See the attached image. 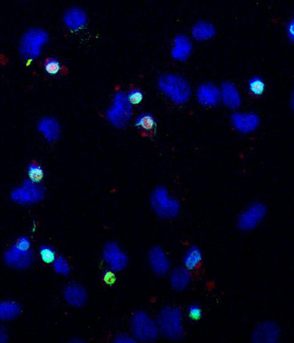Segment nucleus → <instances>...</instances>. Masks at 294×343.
Returning <instances> with one entry per match:
<instances>
[{"instance_id": "a878e982", "label": "nucleus", "mask_w": 294, "mask_h": 343, "mask_svg": "<svg viewBox=\"0 0 294 343\" xmlns=\"http://www.w3.org/2000/svg\"><path fill=\"white\" fill-rule=\"evenodd\" d=\"M103 281L108 285H112L116 281V276L114 271H106L103 275Z\"/></svg>"}, {"instance_id": "aec40b11", "label": "nucleus", "mask_w": 294, "mask_h": 343, "mask_svg": "<svg viewBox=\"0 0 294 343\" xmlns=\"http://www.w3.org/2000/svg\"><path fill=\"white\" fill-rule=\"evenodd\" d=\"M54 268L58 274L67 276L70 272V267L67 263L66 260L63 257H58L55 259V264H54Z\"/></svg>"}, {"instance_id": "9b49d317", "label": "nucleus", "mask_w": 294, "mask_h": 343, "mask_svg": "<svg viewBox=\"0 0 294 343\" xmlns=\"http://www.w3.org/2000/svg\"><path fill=\"white\" fill-rule=\"evenodd\" d=\"M191 277L188 269L176 267L174 269L170 276V285L176 291H184L190 284Z\"/></svg>"}, {"instance_id": "2eb2a0df", "label": "nucleus", "mask_w": 294, "mask_h": 343, "mask_svg": "<svg viewBox=\"0 0 294 343\" xmlns=\"http://www.w3.org/2000/svg\"><path fill=\"white\" fill-rule=\"evenodd\" d=\"M64 20L69 28L78 29L82 28L85 23V15L83 14V12L75 8L67 12Z\"/></svg>"}, {"instance_id": "0eeeda50", "label": "nucleus", "mask_w": 294, "mask_h": 343, "mask_svg": "<svg viewBox=\"0 0 294 343\" xmlns=\"http://www.w3.org/2000/svg\"><path fill=\"white\" fill-rule=\"evenodd\" d=\"M149 261L154 273L157 276H165L170 270L169 257L160 247H154L149 250Z\"/></svg>"}, {"instance_id": "dca6fc26", "label": "nucleus", "mask_w": 294, "mask_h": 343, "mask_svg": "<svg viewBox=\"0 0 294 343\" xmlns=\"http://www.w3.org/2000/svg\"><path fill=\"white\" fill-rule=\"evenodd\" d=\"M20 307L15 303L0 304V319L10 320L19 314Z\"/></svg>"}, {"instance_id": "1a4fd4ad", "label": "nucleus", "mask_w": 294, "mask_h": 343, "mask_svg": "<svg viewBox=\"0 0 294 343\" xmlns=\"http://www.w3.org/2000/svg\"><path fill=\"white\" fill-rule=\"evenodd\" d=\"M43 191L36 187L34 183H25L23 188L16 189L12 192V199L19 203H35L43 197Z\"/></svg>"}, {"instance_id": "6e6552de", "label": "nucleus", "mask_w": 294, "mask_h": 343, "mask_svg": "<svg viewBox=\"0 0 294 343\" xmlns=\"http://www.w3.org/2000/svg\"><path fill=\"white\" fill-rule=\"evenodd\" d=\"M280 337V328L272 322L259 324L253 334L255 342H276Z\"/></svg>"}, {"instance_id": "4be33fe9", "label": "nucleus", "mask_w": 294, "mask_h": 343, "mask_svg": "<svg viewBox=\"0 0 294 343\" xmlns=\"http://www.w3.org/2000/svg\"><path fill=\"white\" fill-rule=\"evenodd\" d=\"M40 255H41L43 261L46 262L47 264H50L52 262L55 261V251L49 247H42L40 249Z\"/></svg>"}, {"instance_id": "7ed1b4c3", "label": "nucleus", "mask_w": 294, "mask_h": 343, "mask_svg": "<svg viewBox=\"0 0 294 343\" xmlns=\"http://www.w3.org/2000/svg\"><path fill=\"white\" fill-rule=\"evenodd\" d=\"M153 209L159 216L165 218H173L179 214L180 205L176 200L170 199L164 188H157L151 199Z\"/></svg>"}, {"instance_id": "9d476101", "label": "nucleus", "mask_w": 294, "mask_h": 343, "mask_svg": "<svg viewBox=\"0 0 294 343\" xmlns=\"http://www.w3.org/2000/svg\"><path fill=\"white\" fill-rule=\"evenodd\" d=\"M64 298L68 304L75 306V307H81L85 304L87 295L86 291L82 287V285H69L64 290Z\"/></svg>"}, {"instance_id": "6ab92c4d", "label": "nucleus", "mask_w": 294, "mask_h": 343, "mask_svg": "<svg viewBox=\"0 0 294 343\" xmlns=\"http://www.w3.org/2000/svg\"><path fill=\"white\" fill-rule=\"evenodd\" d=\"M249 89L255 95H262L265 90V84L262 79L255 77L249 82Z\"/></svg>"}, {"instance_id": "39448f33", "label": "nucleus", "mask_w": 294, "mask_h": 343, "mask_svg": "<svg viewBox=\"0 0 294 343\" xmlns=\"http://www.w3.org/2000/svg\"><path fill=\"white\" fill-rule=\"evenodd\" d=\"M47 40V34L38 29H32L24 35L20 43V51L26 58H35L39 54V48Z\"/></svg>"}, {"instance_id": "423d86ee", "label": "nucleus", "mask_w": 294, "mask_h": 343, "mask_svg": "<svg viewBox=\"0 0 294 343\" xmlns=\"http://www.w3.org/2000/svg\"><path fill=\"white\" fill-rule=\"evenodd\" d=\"M104 261L110 265L114 271H122L128 265V257L114 242H109L106 244L103 250Z\"/></svg>"}, {"instance_id": "20e7f679", "label": "nucleus", "mask_w": 294, "mask_h": 343, "mask_svg": "<svg viewBox=\"0 0 294 343\" xmlns=\"http://www.w3.org/2000/svg\"><path fill=\"white\" fill-rule=\"evenodd\" d=\"M266 213V207L263 203H254L240 214L237 226L242 231L255 230L262 223Z\"/></svg>"}, {"instance_id": "f03ea898", "label": "nucleus", "mask_w": 294, "mask_h": 343, "mask_svg": "<svg viewBox=\"0 0 294 343\" xmlns=\"http://www.w3.org/2000/svg\"><path fill=\"white\" fill-rule=\"evenodd\" d=\"M131 331L141 341H153L159 335V326L147 313L139 312L131 321Z\"/></svg>"}, {"instance_id": "f257e3e1", "label": "nucleus", "mask_w": 294, "mask_h": 343, "mask_svg": "<svg viewBox=\"0 0 294 343\" xmlns=\"http://www.w3.org/2000/svg\"><path fill=\"white\" fill-rule=\"evenodd\" d=\"M157 326L166 338L181 339L184 332L182 312L177 307H165L157 317Z\"/></svg>"}, {"instance_id": "bb28decb", "label": "nucleus", "mask_w": 294, "mask_h": 343, "mask_svg": "<svg viewBox=\"0 0 294 343\" xmlns=\"http://www.w3.org/2000/svg\"><path fill=\"white\" fill-rule=\"evenodd\" d=\"M114 341L115 342H135V340H134L131 337H129V336L128 335H125V334H121V335H118L117 337H116V339H114Z\"/></svg>"}, {"instance_id": "412c9836", "label": "nucleus", "mask_w": 294, "mask_h": 343, "mask_svg": "<svg viewBox=\"0 0 294 343\" xmlns=\"http://www.w3.org/2000/svg\"><path fill=\"white\" fill-rule=\"evenodd\" d=\"M44 69L47 70V74L51 75H57L59 70L61 69L60 63L57 60L54 58H50L47 60L44 64Z\"/></svg>"}, {"instance_id": "f8f14e48", "label": "nucleus", "mask_w": 294, "mask_h": 343, "mask_svg": "<svg viewBox=\"0 0 294 343\" xmlns=\"http://www.w3.org/2000/svg\"><path fill=\"white\" fill-rule=\"evenodd\" d=\"M6 260L9 265H16L17 267H26L31 262V253H28V251H21L16 247H14L6 254Z\"/></svg>"}, {"instance_id": "a211bd4d", "label": "nucleus", "mask_w": 294, "mask_h": 343, "mask_svg": "<svg viewBox=\"0 0 294 343\" xmlns=\"http://www.w3.org/2000/svg\"><path fill=\"white\" fill-rule=\"evenodd\" d=\"M28 174L33 183H39L43 179V169L38 164H31L28 167Z\"/></svg>"}, {"instance_id": "b1692460", "label": "nucleus", "mask_w": 294, "mask_h": 343, "mask_svg": "<svg viewBox=\"0 0 294 343\" xmlns=\"http://www.w3.org/2000/svg\"><path fill=\"white\" fill-rule=\"evenodd\" d=\"M128 97H129V101L130 103H132L134 105H137L139 103H141V101H142L143 94H142L141 90L135 89V90L129 91Z\"/></svg>"}, {"instance_id": "393cba45", "label": "nucleus", "mask_w": 294, "mask_h": 343, "mask_svg": "<svg viewBox=\"0 0 294 343\" xmlns=\"http://www.w3.org/2000/svg\"><path fill=\"white\" fill-rule=\"evenodd\" d=\"M16 248L21 251H28L30 249V241L27 238H21L16 243Z\"/></svg>"}, {"instance_id": "5701e85b", "label": "nucleus", "mask_w": 294, "mask_h": 343, "mask_svg": "<svg viewBox=\"0 0 294 343\" xmlns=\"http://www.w3.org/2000/svg\"><path fill=\"white\" fill-rule=\"evenodd\" d=\"M203 315V311L199 305L191 304L188 308V316L193 321L200 320Z\"/></svg>"}, {"instance_id": "4468645a", "label": "nucleus", "mask_w": 294, "mask_h": 343, "mask_svg": "<svg viewBox=\"0 0 294 343\" xmlns=\"http://www.w3.org/2000/svg\"><path fill=\"white\" fill-rule=\"evenodd\" d=\"M39 129L48 140H56L59 137V128L57 123L51 118H44L40 122Z\"/></svg>"}, {"instance_id": "f3484780", "label": "nucleus", "mask_w": 294, "mask_h": 343, "mask_svg": "<svg viewBox=\"0 0 294 343\" xmlns=\"http://www.w3.org/2000/svg\"><path fill=\"white\" fill-rule=\"evenodd\" d=\"M135 125L140 129H144L146 131L152 130L156 127V122L154 117L149 115V114H142L140 117H138L137 120L135 122Z\"/></svg>"}, {"instance_id": "ddd939ff", "label": "nucleus", "mask_w": 294, "mask_h": 343, "mask_svg": "<svg viewBox=\"0 0 294 343\" xmlns=\"http://www.w3.org/2000/svg\"><path fill=\"white\" fill-rule=\"evenodd\" d=\"M203 260V254L198 247L193 246L188 249L183 257V265L188 271H193L199 266Z\"/></svg>"}]
</instances>
